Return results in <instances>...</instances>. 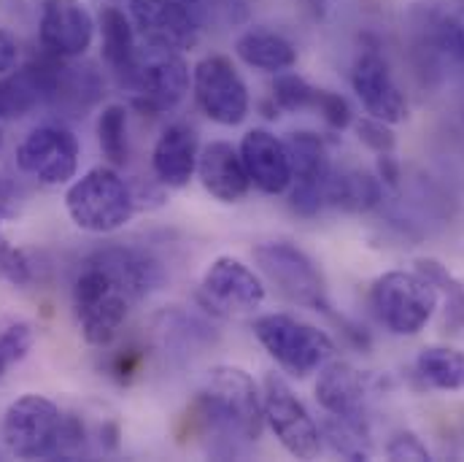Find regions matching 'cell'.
<instances>
[{
  "label": "cell",
  "mask_w": 464,
  "mask_h": 462,
  "mask_svg": "<svg viewBox=\"0 0 464 462\" xmlns=\"http://www.w3.org/2000/svg\"><path fill=\"white\" fill-rule=\"evenodd\" d=\"M200 422L232 444H251L262 436L265 411L254 378L235 365H219L198 392Z\"/></svg>",
  "instance_id": "obj_1"
},
{
  "label": "cell",
  "mask_w": 464,
  "mask_h": 462,
  "mask_svg": "<svg viewBox=\"0 0 464 462\" xmlns=\"http://www.w3.org/2000/svg\"><path fill=\"white\" fill-rule=\"evenodd\" d=\"M438 290L419 270H389L370 287L375 319L394 336H416L438 311Z\"/></svg>",
  "instance_id": "obj_2"
},
{
  "label": "cell",
  "mask_w": 464,
  "mask_h": 462,
  "mask_svg": "<svg viewBox=\"0 0 464 462\" xmlns=\"http://www.w3.org/2000/svg\"><path fill=\"white\" fill-rule=\"evenodd\" d=\"M254 336L278 368L295 378L322 370L335 354V344L324 330L289 314H265L254 319Z\"/></svg>",
  "instance_id": "obj_3"
},
{
  "label": "cell",
  "mask_w": 464,
  "mask_h": 462,
  "mask_svg": "<svg viewBox=\"0 0 464 462\" xmlns=\"http://www.w3.org/2000/svg\"><path fill=\"white\" fill-rule=\"evenodd\" d=\"M65 209L87 232L121 231L135 211V198L114 168H92L65 192Z\"/></svg>",
  "instance_id": "obj_4"
},
{
  "label": "cell",
  "mask_w": 464,
  "mask_h": 462,
  "mask_svg": "<svg viewBox=\"0 0 464 462\" xmlns=\"http://www.w3.org/2000/svg\"><path fill=\"white\" fill-rule=\"evenodd\" d=\"M73 306L84 341L90 347H106L124 325L132 300L101 265L87 260L73 284Z\"/></svg>",
  "instance_id": "obj_5"
},
{
  "label": "cell",
  "mask_w": 464,
  "mask_h": 462,
  "mask_svg": "<svg viewBox=\"0 0 464 462\" xmlns=\"http://www.w3.org/2000/svg\"><path fill=\"white\" fill-rule=\"evenodd\" d=\"M254 260L284 300L314 311H330L324 276L303 249L289 241H267L254 249Z\"/></svg>",
  "instance_id": "obj_6"
},
{
  "label": "cell",
  "mask_w": 464,
  "mask_h": 462,
  "mask_svg": "<svg viewBox=\"0 0 464 462\" xmlns=\"http://www.w3.org/2000/svg\"><path fill=\"white\" fill-rule=\"evenodd\" d=\"M189 65L179 49L146 44L138 46L132 74L124 87L132 90L135 103L146 112H168L189 93Z\"/></svg>",
  "instance_id": "obj_7"
},
{
  "label": "cell",
  "mask_w": 464,
  "mask_h": 462,
  "mask_svg": "<svg viewBox=\"0 0 464 462\" xmlns=\"http://www.w3.org/2000/svg\"><path fill=\"white\" fill-rule=\"evenodd\" d=\"M63 419V411L49 398L22 395L5 408L0 436L5 449L19 460L54 457Z\"/></svg>",
  "instance_id": "obj_8"
},
{
  "label": "cell",
  "mask_w": 464,
  "mask_h": 462,
  "mask_svg": "<svg viewBox=\"0 0 464 462\" xmlns=\"http://www.w3.org/2000/svg\"><path fill=\"white\" fill-rule=\"evenodd\" d=\"M262 411L265 422L270 425L273 436L281 441V447L297 457V460H314L322 452V433L308 408L300 403V398L292 392V387L278 373L265 376V392H262Z\"/></svg>",
  "instance_id": "obj_9"
},
{
  "label": "cell",
  "mask_w": 464,
  "mask_h": 462,
  "mask_svg": "<svg viewBox=\"0 0 464 462\" xmlns=\"http://www.w3.org/2000/svg\"><path fill=\"white\" fill-rule=\"evenodd\" d=\"M192 90L200 112L217 124L235 127L248 116L251 109L248 87L237 74V68L232 65L230 57L225 54H211L195 65Z\"/></svg>",
  "instance_id": "obj_10"
},
{
  "label": "cell",
  "mask_w": 464,
  "mask_h": 462,
  "mask_svg": "<svg viewBox=\"0 0 464 462\" xmlns=\"http://www.w3.org/2000/svg\"><path fill=\"white\" fill-rule=\"evenodd\" d=\"M416 46L443 65H464V0H421L408 14Z\"/></svg>",
  "instance_id": "obj_11"
},
{
  "label": "cell",
  "mask_w": 464,
  "mask_h": 462,
  "mask_svg": "<svg viewBox=\"0 0 464 462\" xmlns=\"http://www.w3.org/2000/svg\"><path fill=\"white\" fill-rule=\"evenodd\" d=\"M286 149L292 160L289 206L300 217H316L327 203V182L333 173L327 143L316 133L300 130L286 138Z\"/></svg>",
  "instance_id": "obj_12"
},
{
  "label": "cell",
  "mask_w": 464,
  "mask_h": 462,
  "mask_svg": "<svg viewBox=\"0 0 464 462\" xmlns=\"http://www.w3.org/2000/svg\"><path fill=\"white\" fill-rule=\"evenodd\" d=\"M22 173L35 176L46 187L68 184L79 171V141L71 130L57 124L35 127L16 149Z\"/></svg>",
  "instance_id": "obj_13"
},
{
  "label": "cell",
  "mask_w": 464,
  "mask_h": 462,
  "mask_svg": "<svg viewBox=\"0 0 464 462\" xmlns=\"http://www.w3.org/2000/svg\"><path fill=\"white\" fill-rule=\"evenodd\" d=\"M200 298L214 314L240 317L256 311L265 303V284L246 262L235 257H219L203 273Z\"/></svg>",
  "instance_id": "obj_14"
},
{
  "label": "cell",
  "mask_w": 464,
  "mask_h": 462,
  "mask_svg": "<svg viewBox=\"0 0 464 462\" xmlns=\"http://www.w3.org/2000/svg\"><path fill=\"white\" fill-rule=\"evenodd\" d=\"M130 19L135 33L146 44L170 46V49H192L200 35V22L189 3L184 0H130Z\"/></svg>",
  "instance_id": "obj_15"
},
{
  "label": "cell",
  "mask_w": 464,
  "mask_h": 462,
  "mask_svg": "<svg viewBox=\"0 0 464 462\" xmlns=\"http://www.w3.org/2000/svg\"><path fill=\"white\" fill-rule=\"evenodd\" d=\"M38 38L52 57L73 60L92 46L95 19L82 0H44Z\"/></svg>",
  "instance_id": "obj_16"
},
{
  "label": "cell",
  "mask_w": 464,
  "mask_h": 462,
  "mask_svg": "<svg viewBox=\"0 0 464 462\" xmlns=\"http://www.w3.org/2000/svg\"><path fill=\"white\" fill-rule=\"evenodd\" d=\"M351 87L367 116L386 124H400L408 119V101L389 71V63L378 52L370 49L356 57L351 68Z\"/></svg>",
  "instance_id": "obj_17"
},
{
  "label": "cell",
  "mask_w": 464,
  "mask_h": 462,
  "mask_svg": "<svg viewBox=\"0 0 464 462\" xmlns=\"http://www.w3.org/2000/svg\"><path fill=\"white\" fill-rule=\"evenodd\" d=\"M372 395V378L348 362H327L316 381L319 406L367 433V403Z\"/></svg>",
  "instance_id": "obj_18"
},
{
  "label": "cell",
  "mask_w": 464,
  "mask_h": 462,
  "mask_svg": "<svg viewBox=\"0 0 464 462\" xmlns=\"http://www.w3.org/2000/svg\"><path fill=\"white\" fill-rule=\"evenodd\" d=\"M240 160L256 190L265 195H281L292 184V160L286 141L276 138L270 130H248L240 141Z\"/></svg>",
  "instance_id": "obj_19"
},
{
  "label": "cell",
  "mask_w": 464,
  "mask_h": 462,
  "mask_svg": "<svg viewBox=\"0 0 464 462\" xmlns=\"http://www.w3.org/2000/svg\"><path fill=\"white\" fill-rule=\"evenodd\" d=\"M198 133L187 122H176L165 127L160 135L154 152H151V168L162 187L181 190L189 184V179L198 173Z\"/></svg>",
  "instance_id": "obj_20"
},
{
  "label": "cell",
  "mask_w": 464,
  "mask_h": 462,
  "mask_svg": "<svg viewBox=\"0 0 464 462\" xmlns=\"http://www.w3.org/2000/svg\"><path fill=\"white\" fill-rule=\"evenodd\" d=\"M90 260L95 265H101L114 279L132 303L143 300L146 295L160 290V284L165 281V273H162L160 262L154 257H149L146 251H138V249H130V246L101 249Z\"/></svg>",
  "instance_id": "obj_21"
},
{
  "label": "cell",
  "mask_w": 464,
  "mask_h": 462,
  "mask_svg": "<svg viewBox=\"0 0 464 462\" xmlns=\"http://www.w3.org/2000/svg\"><path fill=\"white\" fill-rule=\"evenodd\" d=\"M198 179L222 203H237L246 198L251 179L240 160V152L227 141H211L198 157Z\"/></svg>",
  "instance_id": "obj_22"
},
{
  "label": "cell",
  "mask_w": 464,
  "mask_h": 462,
  "mask_svg": "<svg viewBox=\"0 0 464 462\" xmlns=\"http://www.w3.org/2000/svg\"><path fill=\"white\" fill-rule=\"evenodd\" d=\"M235 54L248 68H256L265 74H284V71L295 68V63H297L295 44L286 35H281L276 30H265V27L246 30L235 41Z\"/></svg>",
  "instance_id": "obj_23"
},
{
  "label": "cell",
  "mask_w": 464,
  "mask_h": 462,
  "mask_svg": "<svg viewBox=\"0 0 464 462\" xmlns=\"http://www.w3.org/2000/svg\"><path fill=\"white\" fill-rule=\"evenodd\" d=\"M381 201H383V184L378 176L359 171V168H343V171L330 173L327 206L348 211V214H367Z\"/></svg>",
  "instance_id": "obj_24"
},
{
  "label": "cell",
  "mask_w": 464,
  "mask_h": 462,
  "mask_svg": "<svg viewBox=\"0 0 464 462\" xmlns=\"http://www.w3.org/2000/svg\"><path fill=\"white\" fill-rule=\"evenodd\" d=\"M101 35H103V60L124 84L127 76L132 74L135 54H138V38H135L132 19L116 5H103L101 8Z\"/></svg>",
  "instance_id": "obj_25"
},
{
  "label": "cell",
  "mask_w": 464,
  "mask_h": 462,
  "mask_svg": "<svg viewBox=\"0 0 464 462\" xmlns=\"http://www.w3.org/2000/svg\"><path fill=\"white\" fill-rule=\"evenodd\" d=\"M416 376L427 389L462 392L464 351L451 347H427L416 357Z\"/></svg>",
  "instance_id": "obj_26"
},
{
  "label": "cell",
  "mask_w": 464,
  "mask_h": 462,
  "mask_svg": "<svg viewBox=\"0 0 464 462\" xmlns=\"http://www.w3.org/2000/svg\"><path fill=\"white\" fill-rule=\"evenodd\" d=\"M319 433H322V444H327L335 455H341L346 460H370V447H367L364 430L330 414L319 425Z\"/></svg>",
  "instance_id": "obj_27"
},
{
  "label": "cell",
  "mask_w": 464,
  "mask_h": 462,
  "mask_svg": "<svg viewBox=\"0 0 464 462\" xmlns=\"http://www.w3.org/2000/svg\"><path fill=\"white\" fill-rule=\"evenodd\" d=\"M98 141L111 165L127 162V109L111 103L98 119Z\"/></svg>",
  "instance_id": "obj_28"
},
{
  "label": "cell",
  "mask_w": 464,
  "mask_h": 462,
  "mask_svg": "<svg viewBox=\"0 0 464 462\" xmlns=\"http://www.w3.org/2000/svg\"><path fill=\"white\" fill-rule=\"evenodd\" d=\"M316 90L314 84H308L303 76L297 74H276L273 82V101L281 112H314V101H316Z\"/></svg>",
  "instance_id": "obj_29"
},
{
  "label": "cell",
  "mask_w": 464,
  "mask_h": 462,
  "mask_svg": "<svg viewBox=\"0 0 464 462\" xmlns=\"http://www.w3.org/2000/svg\"><path fill=\"white\" fill-rule=\"evenodd\" d=\"M0 279L11 287H27L33 281L30 260L22 249H16L3 232H0Z\"/></svg>",
  "instance_id": "obj_30"
},
{
  "label": "cell",
  "mask_w": 464,
  "mask_h": 462,
  "mask_svg": "<svg viewBox=\"0 0 464 462\" xmlns=\"http://www.w3.org/2000/svg\"><path fill=\"white\" fill-rule=\"evenodd\" d=\"M35 344V330L27 322H14L0 333V359L5 365L22 362Z\"/></svg>",
  "instance_id": "obj_31"
},
{
  "label": "cell",
  "mask_w": 464,
  "mask_h": 462,
  "mask_svg": "<svg viewBox=\"0 0 464 462\" xmlns=\"http://www.w3.org/2000/svg\"><path fill=\"white\" fill-rule=\"evenodd\" d=\"M314 112H319L322 119L333 127V130H346L353 122L351 106L343 95L330 93V90H316V101H314Z\"/></svg>",
  "instance_id": "obj_32"
},
{
  "label": "cell",
  "mask_w": 464,
  "mask_h": 462,
  "mask_svg": "<svg viewBox=\"0 0 464 462\" xmlns=\"http://www.w3.org/2000/svg\"><path fill=\"white\" fill-rule=\"evenodd\" d=\"M356 135L359 141L372 149L375 154H383V152H394L397 146V138L392 133V124L381 122V119H372V116H364L356 122Z\"/></svg>",
  "instance_id": "obj_33"
},
{
  "label": "cell",
  "mask_w": 464,
  "mask_h": 462,
  "mask_svg": "<svg viewBox=\"0 0 464 462\" xmlns=\"http://www.w3.org/2000/svg\"><path fill=\"white\" fill-rule=\"evenodd\" d=\"M386 457L389 460H413V462H427L432 460L427 444L416 436V433H397L389 447H386Z\"/></svg>",
  "instance_id": "obj_34"
},
{
  "label": "cell",
  "mask_w": 464,
  "mask_h": 462,
  "mask_svg": "<svg viewBox=\"0 0 464 462\" xmlns=\"http://www.w3.org/2000/svg\"><path fill=\"white\" fill-rule=\"evenodd\" d=\"M16 63H19V44L5 27H0V76L11 74Z\"/></svg>",
  "instance_id": "obj_35"
},
{
  "label": "cell",
  "mask_w": 464,
  "mask_h": 462,
  "mask_svg": "<svg viewBox=\"0 0 464 462\" xmlns=\"http://www.w3.org/2000/svg\"><path fill=\"white\" fill-rule=\"evenodd\" d=\"M378 179H381V184H386V187H392V190L400 184L402 168H400V160L394 157V152L378 154Z\"/></svg>",
  "instance_id": "obj_36"
},
{
  "label": "cell",
  "mask_w": 464,
  "mask_h": 462,
  "mask_svg": "<svg viewBox=\"0 0 464 462\" xmlns=\"http://www.w3.org/2000/svg\"><path fill=\"white\" fill-rule=\"evenodd\" d=\"M138 362H140V357L138 354H119L116 357V365H114V373L119 378H127V376H132L135 373V368H138Z\"/></svg>",
  "instance_id": "obj_37"
},
{
  "label": "cell",
  "mask_w": 464,
  "mask_h": 462,
  "mask_svg": "<svg viewBox=\"0 0 464 462\" xmlns=\"http://www.w3.org/2000/svg\"><path fill=\"white\" fill-rule=\"evenodd\" d=\"M5 368H8V365H5V362H3V359H0V376H3V373H5Z\"/></svg>",
  "instance_id": "obj_38"
},
{
  "label": "cell",
  "mask_w": 464,
  "mask_h": 462,
  "mask_svg": "<svg viewBox=\"0 0 464 462\" xmlns=\"http://www.w3.org/2000/svg\"><path fill=\"white\" fill-rule=\"evenodd\" d=\"M184 3H198V0H184Z\"/></svg>",
  "instance_id": "obj_39"
},
{
  "label": "cell",
  "mask_w": 464,
  "mask_h": 462,
  "mask_svg": "<svg viewBox=\"0 0 464 462\" xmlns=\"http://www.w3.org/2000/svg\"><path fill=\"white\" fill-rule=\"evenodd\" d=\"M0 141H3V133H0Z\"/></svg>",
  "instance_id": "obj_40"
},
{
  "label": "cell",
  "mask_w": 464,
  "mask_h": 462,
  "mask_svg": "<svg viewBox=\"0 0 464 462\" xmlns=\"http://www.w3.org/2000/svg\"><path fill=\"white\" fill-rule=\"evenodd\" d=\"M111 3H119V0H111Z\"/></svg>",
  "instance_id": "obj_41"
}]
</instances>
